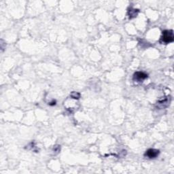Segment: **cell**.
<instances>
[{"mask_svg":"<svg viewBox=\"0 0 174 174\" xmlns=\"http://www.w3.org/2000/svg\"><path fill=\"white\" fill-rule=\"evenodd\" d=\"M173 33L172 30H165L163 31L161 41L165 44H169L173 41Z\"/></svg>","mask_w":174,"mask_h":174,"instance_id":"obj_1","label":"cell"},{"mask_svg":"<svg viewBox=\"0 0 174 174\" xmlns=\"http://www.w3.org/2000/svg\"><path fill=\"white\" fill-rule=\"evenodd\" d=\"M148 78V75L144 72H137L134 73L133 75V80L138 82H141Z\"/></svg>","mask_w":174,"mask_h":174,"instance_id":"obj_2","label":"cell"},{"mask_svg":"<svg viewBox=\"0 0 174 174\" xmlns=\"http://www.w3.org/2000/svg\"><path fill=\"white\" fill-rule=\"evenodd\" d=\"M71 96H72V98L73 99H79L80 97V94L78 93H76V92H73L72 93V95H71Z\"/></svg>","mask_w":174,"mask_h":174,"instance_id":"obj_5","label":"cell"},{"mask_svg":"<svg viewBox=\"0 0 174 174\" xmlns=\"http://www.w3.org/2000/svg\"><path fill=\"white\" fill-rule=\"evenodd\" d=\"M159 153H160L159 150H156V149L151 148L146 152L145 156H147V157H148L149 158H154L157 157Z\"/></svg>","mask_w":174,"mask_h":174,"instance_id":"obj_3","label":"cell"},{"mask_svg":"<svg viewBox=\"0 0 174 174\" xmlns=\"http://www.w3.org/2000/svg\"><path fill=\"white\" fill-rule=\"evenodd\" d=\"M139 12L138 10L135 9H131V10L129 11V15L130 18H133V17H135L138 15V13Z\"/></svg>","mask_w":174,"mask_h":174,"instance_id":"obj_4","label":"cell"}]
</instances>
